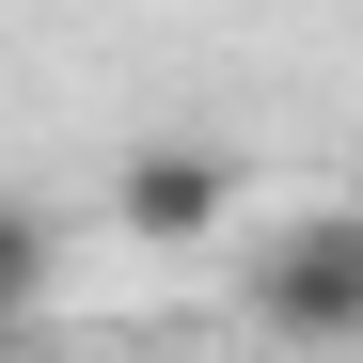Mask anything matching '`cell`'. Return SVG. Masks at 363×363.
Instances as JSON below:
<instances>
[{"label": "cell", "mask_w": 363, "mask_h": 363, "mask_svg": "<svg viewBox=\"0 0 363 363\" xmlns=\"http://www.w3.org/2000/svg\"><path fill=\"white\" fill-rule=\"evenodd\" d=\"M253 332L300 347V363H332V347L363 332V221H347V206H300L269 253H253Z\"/></svg>", "instance_id": "6da1fadb"}, {"label": "cell", "mask_w": 363, "mask_h": 363, "mask_svg": "<svg viewBox=\"0 0 363 363\" xmlns=\"http://www.w3.org/2000/svg\"><path fill=\"white\" fill-rule=\"evenodd\" d=\"M111 221H127L143 253H190V237L237 221V158L221 143H127L111 158Z\"/></svg>", "instance_id": "7a4b0ae2"}, {"label": "cell", "mask_w": 363, "mask_h": 363, "mask_svg": "<svg viewBox=\"0 0 363 363\" xmlns=\"http://www.w3.org/2000/svg\"><path fill=\"white\" fill-rule=\"evenodd\" d=\"M32 300H48V206H16V190H0V332H16Z\"/></svg>", "instance_id": "3957f363"}]
</instances>
